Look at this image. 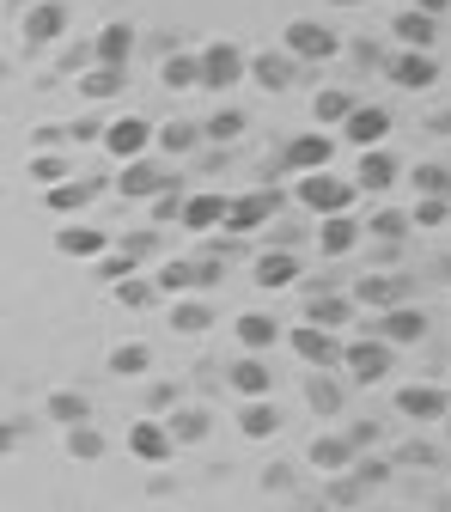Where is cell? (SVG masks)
I'll return each mask as SVG.
<instances>
[{
    "mask_svg": "<svg viewBox=\"0 0 451 512\" xmlns=\"http://www.w3.org/2000/svg\"><path fill=\"white\" fill-rule=\"evenodd\" d=\"M281 342V317H269V311H244L238 317V348L244 354H269Z\"/></svg>",
    "mask_w": 451,
    "mask_h": 512,
    "instance_id": "cell-25",
    "label": "cell"
},
{
    "mask_svg": "<svg viewBox=\"0 0 451 512\" xmlns=\"http://www.w3.org/2000/svg\"><path fill=\"white\" fill-rule=\"evenodd\" d=\"M128 55H135V25H128V19L98 25V37H92V61H98V68H128Z\"/></svg>",
    "mask_w": 451,
    "mask_h": 512,
    "instance_id": "cell-15",
    "label": "cell"
},
{
    "mask_svg": "<svg viewBox=\"0 0 451 512\" xmlns=\"http://www.w3.org/2000/svg\"><path fill=\"white\" fill-rule=\"evenodd\" d=\"M116 92H128V68H92L80 74V98H92V104H104V98H116Z\"/></svg>",
    "mask_w": 451,
    "mask_h": 512,
    "instance_id": "cell-30",
    "label": "cell"
},
{
    "mask_svg": "<svg viewBox=\"0 0 451 512\" xmlns=\"http://www.w3.org/2000/svg\"><path fill=\"white\" fill-rule=\"evenodd\" d=\"M220 220H226V196H214V189H202V196H183V202H177V226H183V232H196V238L220 232Z\"/></svg>",
    "mask_w": 451,
    "mask_h": 512,
    "instance_id": "cell-14",
    "label": "cell"
},
{
    "mask_svg": "<svg viewBox=\"0 0 451 512\" xmlns=\"http://www.w3.org/2000/svg\"><path fill=\"white\" fill-rule=\"evenodd\" d=\"M293 196H299V208H305V214H317V220H330V214H354V202H360V196H354V183H348L342 171H305Z\"/></svg>",
    "mask_w": 451,
    "mask_h": 512,
    "instance_id": "cell-1",
    "label": "cell"
},
{
    "mask_svg": "<svg viewBox=\"0 0 451 512\" xmlns=\"http://www.w3.org/2000/svg\"><path fill=\"white\" fill-rule=\"evenodd\" d=\"M244 122H250V116L226 104V110H214V116L202 122V141H238V135H244Z\"/></svg>",
    "mask_w": 451,
    "mask_h": 512,
    "instance_id": "cell-39",
    "label": "cell"
},
{
    "mask_svg": "<svg viewBox=\"0 0 451 512\" xmlns=\"http://www.w3.org/2000/svg\"><path fill=\"white\" fill-rule=\"evenodd\" d=\"M281 165L299 171V177H305V171H330V165H336V141L324 135V128H311V135H293V141L281 147Z\"/></svg>",
    "mask_w": 451,
    "mask_h": 512,
    "instance_id": "cell-10",
    "label": "cell"
},
{
    "mask_svg": "<svg viewBox=\"0 0 451 512\" xmlns=\"http://www.w3.org/2000/svg\"><path fill=\"white\" fill-rule=\"evenodd\" d=\"M397 415H409V421H445V384H403V391H397Z\"/></svg>",
    "mask_w": 451,
    "mask_h": 512,
    "instance_id": "cell-19",
    "label": "cell"
},
{
    "mask_svg": "<svg viewBox=\"0 0 451 512\" xmlns=\"http://www.w3.org/2000/svg\"><path fill=\"white\" fill-rule=\"evenodd\" d=\"M13 439H19L13 427H0V458H7V452H13Z\"/></svg>",
    "mask_w": 451,
    "mask_h": 512,
    "instance_id": "cell-50",
    "label": "cell"
},
{
    "mask_svg": "<svg viewBox=\"0 0 451 512\" xmlns=\"http://www.w3.org/2000/svg\"><path fill=\"white\" fill-rule=\"evenodd\" d=\"M43 415L61 421V427H80V421H92V403H86L80 391H49V397H43Z\"/></svg>",
    "mask_w": 451,
    "mask_h": 512,
    "instance_id": "cell-32",
    "label": "cell"
},
{
    "mask_svg": "<svg viewBox=\"0 0 451 512\" xmlns=\"http://www.w3.org/2000/svg\"><path fill=\"white\" fill-rule=\"evenodd\" d=\"M153 293H165V299H183V293H196V263H165L159 275H153Z\"/></svg>",
    "mask_w": 451,
    "mask_h": 512,
    "instance_id": "cell-36",
    "label": "cell"
},
{
    "mask_svg": "<svg viewBox=\"0 0 451 512\" xmlns=\"http://www.w3.org/2000/svg\"><path fill=\"white\" fill-rule=\"evenodd\" d=\"M403 293H409L403 275H360V287L348 299L354 305H372V311H391V305H403Z\"/></svg>",
    "mask_w": 451,
    "mask_h": 512,
    "instance_id": "cell-24",
    "label": "cell"
},
{
    "mask_svg": "<svg viewBox=\"0 0 451 512\" xmlns=\"http://www.w3.org/2000/svg\"><path fill=\"white\" fill-rule=\"evenodd\" d=\"M391 110H384V104H354L348 110V122H342V135H348V147H384V141H391Z\"/></svg>",
    "mask_w": 451,
    "mask_h": 512,
    "instance_id": "cell-11",
    "label": "cell"
},
{
    "mask_svg": "<svg viewBox=\"0 0 451 512\" xmlns=\"http://www.w3.org/2000/svg\"><path fill=\"white\" fill-rule=\"evenodd\" d=\"M68 452H74L80 464H98V458H104V433H98L92 421H80V427H68Z\"/></svg>",
    "mask_w": 451,
    "mask_h": 512,
    "instance_id": "cell-40",
    "label": "cell"
},
{
    "mask_svg": "<svg viewBox=\"0 0 451 512\" xmlns=\"http://www.w3.org/2000/svg\"><path fill=\"white\" fill-rule=\"evenodd\" d=\"M171 183H177V171H165V165H153V159H128V165L116 171V196H122V202H153V196H165Z\"/></svg>",
    "mask_w": 451,
    "mask_h": 512,
    "instance_id": "cell-7",
    "label": "cell"
},
{
    "mask_svg": "<svg viewBox=\"0 0 451 512\" xmlns=\"http://www.w3.org/2000/svg\"><path fill=\"white\" fill-rule=\"evenodd\" d=\"M311 403L324 409V415H336V409H342V384H330V378H317V384H311Z\"/></svg>",
    "mask_w": 451,
    "mask_h": 512,
    "instance_id": "cell-48",
    "label": "cell"
},
{
    "mask_svg": "<svg viewBox=\"0 0 451 512\" xmlns=\"http://www.w3.org/2000/svg\"><path fill=\"white\" fill-rule=\"evenodd\" d=\"M226 384H232L244 403H250V397H269V391H275V366H269L263 354H238V360L226 366Z\"/></svg>",
    "mask_w": 451,
    "mask_h": 512,
    "instance_id": "cell-13",
    "label": "cell"
},
{
    "mask_svg": "<svg viewBox=\"0 0 451 512\" xmlns=\"http://www.w3.org/2000/svg\"><path fill=\"white\" fill-rule=\"evenodd\" d=\"M397 171H403V165H397L391 153H384V147H366L348 183H354V196H384V189H391V183H397Z\"/></svg>",
    "mask_w": 451,
    "mask_h": 512,
    "instance_id": "cell-12",
    "label": "cell"
},
{
    "mask_svg": "<svg viewBox=\"0 0 451 512\" xmlns=\"http://www.w3.org/2000/svg\"><path fill=\"white\" fill-rule=\"evenodd\" d=\"M110 293H116V299H122V305H135V311H141V305H153V299H159V293H153V275H128V281H116V287H110Z\"/></svg>",
    "mask_w": 451,
    "mask_h": 512,
    "instance_id": "cell-44",
    "label": "cell"
},
{
    "mask_svg": "<svg viewBox=\"0 0 451 512\" xmlns=\"http://www.w3.org/2000/svg\"><path fill=\"white\" fill-rule=\"evenodd\" d=\"M372 342H384V348H409V342H421L427 336V311L421 305H391V311H372V330H366Z\"/></svg>",
    "mask_w": 451,
    "mask_h": 512,
    "instance_id": "cell-6",
    "label": "cell"
},
{
    "mask_svg": "<svg viewBox=\"0 0 451 512\" xmlns=\"http://www.w3.org/2000/svg\"><path fill=\"white\" fill-rule=\"evenodd\" d=\"M128 452H135L141 464H165L171 452H177V445H171V433H165V421H135V427H128Z\"/></svg>",
    "mask_w": 451,
    "mask_h": 512,
    "instance_id": "cell-21",
    "label": "cell"
},
{
    "mask_svg": "<svg viewBox=\"0 0 451 512\" xmlns=\"http://www.w3.org/2000/svg\"><path fill=\"white\" fill-rule=\"evenodd\" d=\"M409 226H421V232H439V226H445V196H415V214H409Z\"/></svg>",
    "mask_w": 451,
    "mask_h": 512,
    "instance_id": "cell-45",
    "label": "cell"
},
{
    "mask_svg": "<svg viewBox=\"0 0 451 512\" xmlns=\"http://www.w3.org/2000/svg\"><path fill=\"white\" fill-rule=\"evenodd\" d=\"M165 433H171V445H189V439H202V433H208V415H202V409H183V415L165 421Z\"/></svg>",
    "mask_w": 451,
    "mask_h": 512,
    "instance_id": "cell-41",
    "label": "cell"
},
{
    "mask_svg": "<svg viewBox=\"0 0 451 512\" xmlns=\"http://www.w3.org/2000/svg\"><path fill=\"white\" fill-rule=\"evenodd\" d=\"M391 366H397V348H384L372 336L342 342V378L348 384H378V378H391Z\"/></svg>",
    "mask_w": 451,
    "mask_h": 512,
    "instance_id": "cell-5",
    "label": "cell"
},
{
    "mask_svg": "<svg viewBox=\"0 0 451 512\" xmlns=\"http://www.w3.org/2000/svg\"><path fill=\"white\" fill-rule=\"evenodd\" d=\"M68 37V7L61 0H37V7H25V43L43 49V43H61Z\"/></svg>",
    "mask_w": 451,
    "mask_h": 512,
    "instance_id": "cell-16",
    "label": "cell"
},
{
    "mask_svg": "<svg viewBox=\"0 0 451 512\" xmlns=\"http://www.w3.org/2000/svg\"><path fill=\"white\" fill-rule=\"evenodd\" d=\"M281 336H287V348H293L305 366H317V372H336V366H342V336H330V330L299 324V330H281Z\"/></svg>",
    "mask_w": 451,
    "mask_h": 512,
    "instance_id": "cell-9",
    "label": "cell"
},
{
    "mask_svg": "<svg viewBox=\"0 0 451 512\" xmlns=\"http://www.w3.org/2000/svg\"><path fill=\"white\" fill-rule=\"evenodd\" d=\"M98 196V183H86L80 171L68 177V183H55V189H43V202H49V214H80L86 202Z\"/></svg>",
    "mask_w": 451,
    "mask_h": 512,
    "instance_id": "cell-28",
    "label": "cell"
},
{
    "mask_svg": "<svg viewBox=\"0 0 451 512\" xmlns=\"http://www.w3.org/2000/svg\"><path fill=\"white\" fill-rule=\"evenodd\" d=\"M415 13H427V19H445V0H409Z\"/></svg>",
    "mask_w": 451,
    "mask_h": 512,
    "instance_id": "cell-49",
    "label": "cell"
},
{
    "mask_svg": "<svg viewBox=\"0 0 451 512\" xmlns=\"http://www.w3.org/2000/svg\"><path fill=\"white\" fill-rule=\"evenodd\" d=\"M360 220L354 214H330V220H317V250H324V256H354L360 250Z\"/></svg>",
    "mask_w": 451,
    "mask_h": 512,
    "instance_id": "cell-22",
    "label": "cell"
},
{
    "mask_svg": "<svg viewBox=\"0 0 451 512\" xmlns=\"http://www.w3.org/2000/svg\"><path fill=\"white\" fill-rule=\"evenodd\" d=\"M311 110H317V122H348V110H354V98L330 86V92H317V98H311Z\"/></svg>",
    "mask_w": 451,
    "mask_h": 512,
    "instance_id": "cell-42",
    "label": "cell"
},
{
    "mask_svg": "<svg viewBox=\"0 0 451 512\" xmlns=\"http://www.w3.org/2000/svg\"><path fill=\"white\" fill-rule=\"evenodd\" d=\"M214 324V305L202 299V293H183V299H171V330L177 336H202Z\"/></svg>",
    "mask_w": 451,
    "mask_h": 512,
    "instance_id": "cell-27",
    "label": "cell"
},
{
    "mask_svg": "<svg viewBox=\"0 0 451 512\" xmlns=\"http://www.w3.org/2000/svg\"><path fill=\"white\" fill-rule=\"evenodd\" d=\"M25 171H31V183H37V189H55V183H68V177H74V165L61 159V153H31V165H25Z\"/></svg>",
    "mask_w": 451,
    "mask_h": 512,
    "instance_id": "cell-37",
    "label": "cell"
},
{
    "mask_svg": "<svg viewBox=\"0 0 451 512\" xmlns=\"http://www.w3.org/2000/svg\"><path fill=\"white\" fill-rule=\"evenodd\" d=\"M110 372H116V378H147V372H153V348H147V342L110 348Z\"/></svg>",
    "mask_w": 451,
    "mask_h": 512,
    "instance_id": "cell-33",
    "label": "cell"
},
{
    "mask_svg": "<svg viewBox=\"0 0 451 512\" xmlns=\"http://www.w3.org/2000/svg\"><path fill=\"white\" fill-rule=\"evenodd\" d=\"M55 250H61V256H104L110 238H104L98 226H74V220H68V226L55 232Z\"/></svg>",
    "mask_w": 451,
    "mask_h": 512,
    "instance_id": "cell-29",
    "label": "cell"
},
{
    "mask_svg": "<svg viewBox=\"0 0 451 512\" xmlns=\"http://www.w3.org/2000/svg\"><path fill=\"white\" fill-rule=\"evenodd\" d=\"M98 147H104L116 165L147 159V147H153V122H147V116H110V122L98 128Z\"/></svg>",
    "mask_w": 451,
    "mask_h": 512,
    "instance_id": "cell-3",
    "label": "cell"
},
{
    "mask_svg": "<svg viewBox=\"0 0 451 512\" xmlns=\"http://www.w3.org/2000/svg\"><path fill=\"white\" fill-rule=\"evenodd\" d=\"M275 214H281V196H275V189H256V196H226V220L220 226L244 238V232H263Z\"/></svg>",
    "mask_w": 451,
    "mask_h": 512,
    "instance_id": "cell-8",
    "label": "cell"
},
{
    "mask_svg": "<svg viewBox=\"0 0 451 512\" xmlns=\"http://www.w3.org/2000/svg\"><path fill=\"white\" fill-rule=\"evenodd\" d=\"M293 68H299L293 55H281V49H263V55H250V61H244V80H256L263 92H287V86H293Z\"/></svg>",
    "mask_w": 451,
    "mask_h": 512,
    "instance_id": "cell-18",
    "label": "cell"
},
{
    "mask_svg": "<svg viewBox=\"0 0 451 512\" xmlns=\"http://www.w3.org/2000/svg\"><path fill=\"white\" fill-rule=\"evenodd\" d=\"M391 37H397L403 49H427V55H433V43H439V19H427V13H415V7H403V13L391 19Z\"/></svg>",
    "mask_w": 451,
    "mask_h": 512,
    "instance_id": "cell-26",
    "label": "cell"
},
{
    "mask_svg": "<svg viewBox=\"0 0 451 512\" xmlns=\"http://www.w3.org/2000/svg\"><path fill=\"white\" fill-rule=\"evenodd\" d=\"M244 61H250V55H244L238 43H226V37L208 43V49L196 55V86H208V92H232V86L244 80Z\"/></svg>",
    "mask_w": 451,
    "mask_h": 512,
    "instance_id": "cell-4",
    "label": "cell"
},
{
    "mask_svg": "<svg viewBox=\"0 0 451 512\" xmlns=\"http://www.w3.org/2000/svg\"><path fill=\"white\" fill-rule=\"evenodd\" d=\"M342 49V37H336V25H324V19H293L287 31H281V55H293L299 68L305 61H330Z\"/></svg>",
    "mask_w": 451,
    "mask_h": 512,
    "instance_id": "cell-2",
    "label": "cell"
},
{
    "mask_svg": "<svg viewBox=\"0 0 451 512\" xmlns=\"http://www.w3.org/2000/svg\"><path fill=\"white\" fill-rule=\"evenodd\" d=\"M159 86L165 92H189L196 86V55H165L159 61Z\"/></svg>",
    "mask_w": 451,
    "mask_h": 512,
    "instance_id": "cell-38",
    "label": "cell"
},
{
    "mask_svg": "<svg viewBox=\"0 0 451 512\" xmlns=\"http://www.w3.org/2000/svg\"><path fill=\"white\" fill-rule=\"evenodd\" d=\"M360 232H378V238H391V244H397V238L409 232V214H397V208H378L372 220H360Z\"/></svg>",
    "mask_w": 451,
    "mask_h": 512,
    "instance_id": "cell-43",
    "label": "cell"
},
{
    "mask_svg": "<svg viewBox=\"0 0 451 512\" xmlns=\"http://www.w3.org/2000/svg\"><path fill=\"white\" fill-rule=\"evenodd\" d=\"M391 80H397L403 92H433V86H439V55H427V49H403V55L391 61Z\"/></svg>",
    "mask_w": 451,
    "mask_h": 512,
    "instance_id": "cell-17",
    "label": "cell"
},
{
    "mask_svg": "<svg viewBox=\"0 0 451 512\" xmlns=\"http://www.w3.org/2000/svg\"><path fill=\"white\" fill-rule=\"evenodd\" d=\"M98 275H104V281L116 287V281H128V275H141V269H135V263H128V256H122V250H104V256H98Z\"/></svg>",
    "mask_w": 451,
    "mask_h": 512,
    "instance_id": "cell-47",
    "label": "cell"
},
{
    "mask_svg": "<svg viewBox=\"0 0 451 512\" xmlns=\"http://www.w3.org/2000/svg\"><path fill=\"white\" fill-rule=\"evenodd\" d=\"M415 196H445V159H427L415 171Z\"/></svg>",
    "mask_w": 451,
    "mask_h": 512,
    "instance_id": "cell-46",
    "label": "cell"
},
{
    "mask_svg": "<svg viewBox=\"0 0 451 512\" xmlns=\"http://www.w3.org/2000/svg\"><path fill=\"white\" fill-rule=\"evenodd\" d=\"M311 464L324 470V476H336V470H348V464H354V445H348V439H336V433H324V439L311 445Z\"/></svg>",
    "mask_w": 451,
    "mask_h": 512,
    "instance_id": "cell-35",
    "label": "cell"
},
{
    "mask_svg": "<svg viewBox=\"0 0 451 512\" xmlns=\"http://www.w3.org/2000/svg\"><path fill=\"white\" fill-rule=\"evenodd\" d=\"M153 141H159L171 159H183V153L202 147V128H196V122H165V128H153Z\"/></svg>",
    "mask_w": 451,
    "mask_h": 512,
    "instance_id": "cell-34",
    "label": "cell"
},
{
    "mask_svg": "<svg viewBox=\"0 0 451 512\" xmlns=\"http://www.w3.org/2000/svg\"><path fill=\"white\" fill-rule=\"evenodd\" d=\"M275 427H281V415H275L269 397H250V403L238 409V433H244V439H269Z\"/></svg>",
    "mask_w": 451,
    "mask_h": 512,
    "instance_id": "cell-31",
    "label": "cell"
},
{
    "mask_svg": "<svg viewBox=\"0 0 451 512\" xmlns=\"http://www.w3.org/2000/svg\"><path fill=\"white\" fill-rule=\"evenodd\" d=\"M305 324H317V330L342 336V330L354 324V299H348V293H317V299L305 305Z\"/></svg>",
    "mask_w": 451,
    "mask_h": 512,
    "instance_id": "cell-23",
    "label": "cell"
},
{
    "mask_svg": "<svg viewBox=\"0 0 451 512\" xmlns=\"http://www.w3.org/2000/svg\"><path fill=\"white\" fill-rule=\"evenodd\" d=\"M250 281L263 287V293L293 287V281H299V256H293V250H263V256H256V269H250Z\"/></svg>",
    "mask_w": 451,
    "mask_h": 512,
    "instance_id": "cell-20",
    "label": "cell"
}]
</instances>
